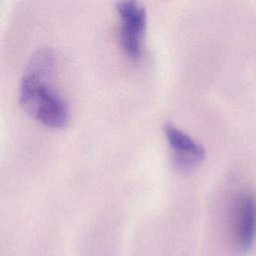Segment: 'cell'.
Returning a JSON list of instances; mask_svg holds the SVG:
<instances>
[{"label": "cell", "mask_w": 256, "mask_h": 256, "mask_svg": "<svg viewBox=\"0 0 256 256\" xmlns=\"http://www.w3.org/2000/svg\"><path fill=\"white\" fill-rule=\"evenodd\" d=\"M119 18L118 37L122 50L133 60L143 54V42L147 25L145 7L136 0H119L115 3Z\"/></svg>", "instance_id": "obj_2"}, {"label": "cell", "mask_w": 256, "mask_h": 256, "mask_svg": "<svg viewBox=\"0 0 256 256\" xmlns=\"http://www.w3.org/2000/svg\"><path fill=\"white\" fill-rule=\"evenodd\" d=\"M163 132L167 140L174 167L188 172L198 167L205 159V149L185 131L172 122H165Z\"/></svg>", "instance_id": "obj_3"}, {"label": "cell", "mask_w": 256, "mask_h": 256, "mask_svg": "<svg viewBox=\"0 0 256 256\" xmlns=\"http://www.w3.org/2000/svg\"><path fill=\"white\" fill-rule=\"evenodd\" d=\"M54 66L51 49L34 53L21 77L18 101L30 117L51 128H63L70 120V109L61 93L49 81Z\"/></svg>", "instance_id": "obj_1"}, {"label": "cell", "mask_w": 256, "mask_h": 256, "mask_svg": "<svg viewBox=\"0 0 256 256\" xmlns=\"http://www.w3.org/2000/svg\"><path fill=\"white\" fill-rule=\"evenodd\" d=\"M231 235L240 251L249 250L256 239V194L251 190L243 191L233 205Z\"/></svg>", "instance_id": "obj_4"}]
</instances>
